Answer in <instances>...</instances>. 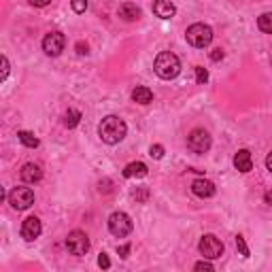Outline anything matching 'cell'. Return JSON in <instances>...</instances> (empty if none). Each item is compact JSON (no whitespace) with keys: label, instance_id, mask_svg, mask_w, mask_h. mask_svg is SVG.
Returning a JSON list of instances; mask_svg holds the SVG:
<instances>
[{"label":"cell","instance_id":"1","mask_svg":"<svg viewBox=\"0 0 272 272\" xmlns=\"http://www.w3.org/2000/svg\"><path fill=\"white\" fill-rule=\"evenodd\" d=\"M98 134L100 138L107 142V145H117V142H122L128 134V126L124 119H119L117 115H109L100 122L98 126Z\"/></svg>","mask_w":272,"mask_h":272},{"label":"cell","instance_id":"29","mask_svg":"<svg viewBox=\"0 0 272 272\" xmlns=\"http://www.w3.org/2000/svg\"><path fill=\"white\" fill-rule=\"evenodd\" d=\"M77 53L79 55H87V53H90V47H87V43H77Z\"/></svg>","mask_w":272,"mask_h":272},{"label":"cell","instance_id":"9","mask_svg":"<svg viewBox=\"0 0 272 272\" xmlns=\"http://www.w3.org/2000/svg\"><path fill=\"white\" fill-rule=\"evenodd\" d=\"M64 45H66V36L62 32H49L43 38V51L51 58H58V55L64 51Z\"/></svg>","mask_w":272,"mask_h":272},{"label":"cell","instance_id":"15","mask_svg":"<svg viewBox=\"0 0 272 272\" xmlns=\"http://www.w3.org/2000/svg\"><path fill=\"white\" fill-rule=\"evenodd\" d=\"M147 172H149V168H147V164H142V162H132V164H128L124 168V177L126 179H132V177L142 179V177H147Z\"/></svg>","mask_w":272,"mask_h":272},{"label":"cell","instance_id":"30","mask_svg":"<svg viewBox=\"0 0 272 272\" xmlns=\"http://www.w3.org/2000/svg\"><path fill=\"white\" fill-rule=\"evenodd\" d=\"M211 60H213V62L223 60V49H213V51H211Z\"/></svg>","mask_w":272,"mask_h":272},{"label":"cell","instance_id":"19","mask_svg":"<svg viewBox=\"0 0 272 272\" xmlns=\"http://www.w3.org/2000/svg\"><path fill=\"white\" fill-rule=\"evenodd\" d=\"M79 122H81V113L77 109H70L66 115H64V126L66 128H77Z\"/></svg>","mask_w":272,"mask_h":272},{"label":"cell","instance_id":"16","mask_svg":"<svg viewBox=\"0 0 272 272\" xmlns=\"http://www.w3.org/2000/svg\"><path fill=\"white\" fill-rule=\"evenodd\" d=\"M119 17H122L124 21H136L140 17V9L136 4H132V2H124L122 6H119Z\"/></svg>","mask_w":272,"mask_h":272},{"label":"cell","instance_id":"32","mask_svg":"<svg viewBox=\"0 0 272 272\" xmlns=\"http://www.w3.org/2000/svg\"><path fill=\"white\" fill-rule=\"evenodd\" d=\"M111 185H113V183H111L109 179H105V181H100V191H105V194H107V191H111Z\"/></svg>","mask_w":272,"mask_h":272},{"label":"cell","instance_id":"34","mask_svg":"<svg viewBox=\"0 0 272 272\" xmlns=\"http://www.w3.org/2000/svg\"><path fill=\"white\" fill-rule=\"evenodd\" d=\"M264 202H266V204H270V206H272V189H268V191H266V194H264Z\"/></svg>","mask_w":272,"mask_h":272},{"label":"cell","instance_id":"20","mask_svg":"<svg viewBox=\"0 0 272 272\" xmlns=\"http://www.w3.org/2000/svg\"><path fill=\"white\" fill-rule=\"evenodd\" d=\"M258 26L262 32H266V34H272V13H264L258 17Z\"/></svg>","mask_w":272,"mask_h":272},{"label":"cell","instance_id":"5","mask_svg":"<svg viewBox=\"0 0 272 272\" xmlns=\"http://www.w3.org/2000/svg\"><path fill=\"white\" fill-rule=\"evenodd\" d=\"M187 147H189V151H194L198 155L206 153V151L211 149V134L202 130V128H196V130H191L187 136Z\"/></svg>","mask_w":272,"mask_h":272},{"label":"cell","instance_id":"12","mask_svg":"<svg viewBox=\"0 0 272 272\" xmlns=\"http://www.w3.org/2000/svg\"><path fill=\"white\" fill-rule=\"evenodd\" d=\"M153 13L155 17L159 19H170L174 13H177V6H174L172 2H168V0H155L153 2Z\"/></svg>","mask_w":272,"mask_h":272},{"label":"cell","instance_id":"7","mask_svg":"<svg viewBox=\"0 0 272 272\" xmlns=\"http://www.w3.org/2000/svg\"><path fill=\"white\" fill-rule=\"evenodd\" d=\"M109 232L113 236H117V238H124V236H128L132 232V219L128 217L126 213H113L109 217Z\"/></svg>","mask_w":272,"mask_h":272},{"label":"cell","instance_id":"6","mask_svg":"<svg viewBox=\"0 0 272 272\" xmlns=\"http://www.w3.org/2000/svg\"><path fill=\"white\" fill-rule=\"evenodd\" d=\"M9 204L15 211H26L34 204V191L30 187H15L9 194Z\"/></svg>","mask_w":272,"mask_h":272},{"label":"cell","instance_id":"4","mask_svg":"<svg viewBox=\"0 0 272 272\" xmlns=\"http://www.w3.org/2000/svg\"><path fill=\"white\" fill-rule=\"evenodd\" d=\"M198 249H200V253L204 255V260H219L223 255V243L219 241L217 236L204 234L202 238H200V243H198Z\"/></svg>","mask_w":272,"mask_h":272},{"label":"cell","instance_id":"8","mask_svg":"<svg viewBox=\"0 0 272 272\" xmlns=\"http://www.w3.org/2000/svg\"><path fill=\"white\" fill-rule=\"evenodd\" d=\"M66 249L73 255H85L87 251H90V238H87L85 232L73 230L66 236Z\"/></svg>","mask_w":272,"mask_h":272},{"label":"cell","instance_id":"22","mask_svg":"<svg viewBox=\"0 0 272 272\" xmlns=\"http://www.w3.org/2000/svg\"><path fill=\"white\" fill-rule=\"evenodd\" d=\"M236 247H238V251H241V255H243V258H249V247H247L245 238H243L241 234L236 236Z\"/></svg>","mask_w":272,"mask_h":272},{"label":"cell","instance_id":"17","mask_svg":"<svg viewBox=\"0 0 272 272\" xmlns=\"http://www.w3.org/2000/svg\"><path fill=\"white\" fill-rule=\"evenodd\" d=\"M132 100L138 102V105H149L151 100H153V92L149 90V87H136V90L132 92Z\"/></svg>","mask_w":272,"mask_h":272},{"label":"cell","instance_id":"26","mask_svg":"<svg viewBox=\"0 0 272 272\" xmlns=\"http://www.w3.org/2000/svg\"><path fill=\"white\" fill-rule=\"evenodd\" d=\"M98 266H100L102 270H109V268H111V260H109L107 253H100V255H98Z\"/></svg>","mask_w":272,"mask_h":272},{"label":"cell","instance_id":"31","mask_svg":"<svg viewBox=\"0 0 272 272\" xmlns=\"http://www.w3.org/2000/svg\"><path fill=\"white\" fill-rule=\"evenodd\" d=\"M117 253H119V258H128V253H130V245L117 247Z\"/></svg>","mask_w":272,"mask_h":272},{"label":"cell","instance_id":"11","mask_svg":"<svg viewBox=\"0 0 272 272\" xmlns=\"http://www.w3.org/2000/svg\"><path fill=\"white\" fill-rule=\"evenodd\" d=\"M191 191H194V196L198 198H211L215 196V183L206 181V179H196L194 183H191Z\"/></svg>","mask_w":272,"mask_h":272},{"label":"cell","instance_id":"10","mask_svg":"<svg viewBox=\"0 0 272 272\" xmlns=\"http://www.w3.org/2000/svg\"><path fill=\"white\" fill-rule=\"evenodd\" d=\"M41 232H43V226H41V219L38 217H28V219H23L21 223V238L23 241H36L38 236H41Z\"/></svg>","mask_w":272,"mask_h":272},{"label":"cell","instance_id":"33","mask_svg":"<svg viewBox=\"0 0 272 272\" xmlns=\"http://www.w3.org/2000/svg\"><path fill=\"white\" fill-rule=\"evenodd\" d=\"M28 2L32 4V6H47L51 2V0H28Z\"/></svg>","mask_w":272,"mask_h":272},{"label":"cell","instance_id":"21","mask_svg":"<svg viewBox=\"0 0 272 272\" xmlns=\"http://www.w3.org/2000/svg\"><path fill=\"white\" fill-rule=\"evenodd\" d=\"M132 198L136 200V202H147V200H149V189H147V187L134 189V191H132Z\"/></svg>","mask_w":272,"mask_h":272},{"label":"cell","instance_id":"24","mask_svg":"<svg viewBox=\"0 0 272 272\" xmlns=\"http://www.w3.org/2000/svg\"><path fill=\"white\" fill-rule=\"evenodd\" d=\"M149 155L155 157V159H162V157H164V147H162V145H151Z\"/></svg>","mask_w":272,"mask_h":272},{"label":"cell","instance_id":"28","mask_svg":"<svg viewBox=\"0 0 272 272\" xmlns=\"http://www.w3.org/2000/svg\"><path fill=\"white\" fill-rule=\"evenodd\" d=\"M9 77V60H6V55H2V75H0V79H4Z\"/></svg>","mask_w":272,"mask_h":272},{"label":"cell","instance_id":"13","mask_svg":"<svg viewBox=\"0 0 272 272\" xmlns=\"http://www.w3.org/2000/svg\"><path fill=\"white\" fill-rule=\"evenodd\" d=\"M19 174H21V181L23 183H38V181L43 179V170L36 164H23Z\"/></svg>","mask_w":272,"mask_h":272},{"label":"cell","instance_id":"18","mask_svg":"<svg viewBox=\"0 0 272 272\" xmlns=\"http://www.w3.org/2000/svg\"><path fill=\"white\" fill-rule=\"evenodd\" d=\"M17 138H19V142L21 145H26V147H30V149H36L38 147V138L32 132H28V130H21V132H17Z\"/></svg>","mask_w":272,"mask_h":272},{"label":"cell","instance_id":"35","mask_svg":"<svg viewBox=\"0 0 272 272\" xmlns=\"http://www.w3.org/2000/svg\"><path fill=\"white\" fill-rule=\"evenodd\" d=\"M266 168H268V170L272 172V151H270V153H268V157H266Z\"/></svg>","mask_w":272,"mask_h":272},{"label":"cell","instance_id":"27","mask_svg":"<svg viewBox=\"0 0 272 272\" xmlns=\"http://www.w3.org/2000/svg\"><path fill=\"white\" fill-rule=\"evenodd\" d=\"M194 270H198V272H200V270H204V272H213V264L202 260V262H198V264H196Z\"/></svg>","mask_w":272,"mask_h":272},{"label":"cell","instance_id":"3","mask_svg":"<svg viewBox=\"0 0 272 272\" xmlns=\"http://www.w3.org/2000/svg\"><path fill=\"white\" fill-rule=\"evenodd\" d=\"M185 38L191 47H198V49H202L206 47L211 41H213V28L206 26V23H194V26H189L187 32H185Z\"/></svg>","mask_w":272,"mask_h":272},{"label":"cell","instance_id":"2","mask_svg":"<svg viewBox=\"0 0 272 272\" xmlns=\"http://www.w3.org/2000/svg\"><path fill=\"white\" fill-rule=\"evenodd\" d=\"M153 70H155V75L159 79H166V81H170V79H174L179 73H181V62L179 58L174 53L170 51H162L155 58L153 62Z\"/></svg>","mask_w":272,"mask_h":272},{"label":"cell","instance_id":"14","mask_svg":"<svg viewBox=\"0 0 272 272\" xmlns=\"http://www.w3.org/2000/svg\"><path fill=\"white\" fill-rule=\"evenodd\" d=\"M234 168L238 172H249L253 168V159H251V153L247 149H241L238 153L234 155Z\"/></svg>","mask_w":272,"mask_h":272},{"label":"cell","instance_id":"25","mask_svg":"<svg viewBox=\"0 0 272 272\" xmlns=\"http://www.w3.org/2000/svg\"><path fill=\"white\" fill-rule=\"evenodd\" d=\"M73 11L75 13H85V9H87V0H73Z\"/></svg>","mask_w":272,"mask_h":272},{"label":"cell","instance_id":"23","mask_svg":"<svg viewBox=\"0 0 272 272\" xmlns=\"http://www.w3.org/2000/svg\"><path fill=\"white\" fill-rule=\"evenodd\" d=\"M196 81L198 83H206V81H209V73H206V68L196 66Z\"/></svg>","mask_w":272,"mask_h":272}]
</instances>
